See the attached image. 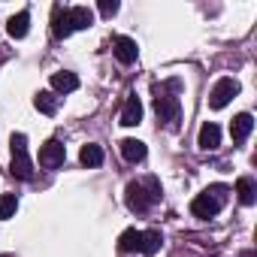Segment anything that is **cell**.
<instances>
[{
  "label": "cell",
  "mask_w": 257,
  "mask_h": 257,
  "mask_svg": "<svg viewBox=\"0 0 257 257\" xmlns=\"http://www.w3.org/2000/svg\"><path fill=\"white\" fill-rule=\"evenodd\" d=\"M161 245H164L161 233H158V230H146V233H143V242H140V251H143L146 257H152V254L161 251Z\"/></svg>",
  "instance_id": "cell-19"
},
{
  "label": "cell",
  "mask_w": 257,
  "mask_h": 257,
  "mask_svg": "<svg viewBox=\"0 0 257 257\" xmlns=\"http://www.w3.org/2000/svg\"><path fill=\"white\" fill-rule=\"evenodd\" d=\"M64 158H67V149H64V143H58V140H49V143L40 149V167H46V170L61 167Z\"/></svg>",
  "instance_id": "cell-5"
},
{
  "label": "cell",
  "mask_w": 257,
  "mask_h": 257,
  "mask_svg": "<svg viewBox=\"0 0 257 257\" xmlns=\"http://www.w3.org/2000/svg\"><path fill=\"white\" fill-rule=\"evenodd\" d=\"M52 88H55V91H61V94H70V91H76V88H79V76H76V73H70V70H61V73H55V76H52Z\"/></svg>",
  "instance_id": "cell-14"
},
{
  "label": "cell",
  "mask_w": 257,
  "mask_h": 257,
  "mask_svg": "<svg viewBox=\"0 0 257 257\" xmlns=\"http://www.w3.org/2000/svg\"><path fill=\"white\" fill-rule=\"evenodd\" d=\"M100 13L103 16H115L118 13V4H115V0H100Z\"/></svg>",
  "instance_id": "cell-22"
},
{
  "label": "cell",
  "mask_w": 257,
  "mask_h": 257,
  "mask_svg": "<svg viewBox=\"0 0 257 257\" xmlns=\"http://www.w3.org/2000/svg\"><path fill=\"white\" fill-rule=\"evenodd\" d=\"M34 103H37V109H40L43 115H55V112H58V97H55L52 91H40V94L34 97Z\"/></svg>",
  "instance_id": "cell-20"
},
{
  "label": "cell",
  "mask_w": 257,
  "mask_h": 257,
  "mask_svg": "<svg viewBox=\"0 0 257 257\" xmlns=\"http://www.w3.org/2000/svg\"><path fill=\"white\" fill-rule=\"evenodd\" d=\"M197 146H200L203 152H215V149L221 146V127H218L215 121H206V124L200 127V140H197Z\"/></svg>",
  "instance_id": "cell-7"
},
{
  "label": "cell",
  "mask_w": 257,
  "mask_h": 257,
  "mask_svg": "<svg viewBox=\"0 0 257 257\" xmlns=\"http://www.w3.org/2000/svg\"><path fill=\"white\" fill-rule=\"evenodd\" d=\"M191 212H194L197 218H215V215L221 212V200L212 197L209 191H203V194H197V197L191 200Z\"/></svg>",
  "instance_id": "cell-6"
},
{
  "label": "cell",
  "mask_w": 257,
  "mask_h": 257,
  "mask_svg": "<svg viewBox=\"0 0 257 257\" xmlns=\"http://www.w3.org/2000/svg\"><path fill=\"white\" fill-rule=\"evenodd\" d=\"M10 146H13V176L22 179V182L34 179V161L28 158V137L25 134H13Z\"/></svg>",
  "instance_id": "cell-2"
},
{
  "label": "cell",
  "mask_w": 257,
  "mask_h": 257,
  "mask_svg": "<svg viewBox=\"0 0 257 257\" xmlns=\"http://www.w3.org/2000/svg\"><path fill=\"white\" fill-rule=\"evenodd\" d=\"M0 257H10V254H0Z\"/></svg>",
  "instance_id": "cell-24"
},
{
  "label": "cell",
  "mask_w": 257,
  "mask_h": 257,
  "mask_svg": "<svg viewBox=\"0 0 257 257\" xmlns=\"http://www.w3.org/2000/svg\"><path fill=\"white\" fill-rule=\"evenodd\" d=\"M236 94H239V82L230 79V76H224V79L215 82V88H212V94H209V106H212V109H224Z\"/></svg>",
  "instance_id": "cell-4"
},
{
  "label": "cell",
  "mask_w": 257,
  "mask_h": 257,
  "mask_svg": "<svg viewBox=\"0 0 257 257\" xmlns=\"http://www.w3.org/2000/svg\"><path fill=\"white\" fill-rule=\"evenodd\" d=\"M137 55H140L137 40H131V37H118V40H115V58H118L121 64H134Z\"/></svg>",
  "instance_id": "cell-10"
},
{
  "label": "cell",
  "mask_w": 257,
  "mask_h": 257,
  "mask_svg": "<svg viewBox=\"0 0 257 257\" xmlns=\"http://www.w3.org/2000/svg\"><path fill=\"white\" fill-rule=\"evenodd\" d=\"M155 109H158V118L170 127V131H176V127H179V100H176V97H170V94H164V91L158 88Z\"/></svg>",
  "instance_id": "cell-3"
},
{
  "label": "cell",
  "mask_w": 257,
  "mask_h": 257,
  "mask_svg": "<svg viewBox=\"0 0 257 257\" xmlns=\"http://www.w3.org/2000/svg\"><path fill=\"white\" fill-rule=\"evenodd\" d=\"M236 194H239V203H242V206H254V200H257V188H254V179L242 176V179L236 182Z\"/></svg>",
  "instance_id": "cell-16"
},
{
  "label": "cell",
  "mask_w": 257,
  "mask_h": 257,
  "mask_svg": "<svg viewBox=\"0 0 257 257\" xmlns=\"http://www.w3.org/2000/svg\"><path fill=\"white\" fill-rule=\"evenodd\" d=\"M242 257H254V251H245V254H242Z\"/></svg>",
  "instance_id": "cell-23"
},
{
  "label": "cell",
  "mask_w": 257,
  "mask_h": 257,
  "mask_svg": "<svg viewBox=\"0 0 257 257\" xmlns=\"http://www.w3.org/2000/svg\"><path fill=\"white\" fill-rule=\"evenodd\" d=\"M52 31L58 40H67L73 34V25H70V10L64 7H55V16H52Z\"/></svg>",
  "instance_id": "cell-11"
},
{
  "label": "cell",
  "mask_w": 257,
  "mask_h": 257,
  "mask_svg": "<svg viewBox=\"0 0 257 257\" xmlns=\"http://www.w3.org/2000/svg\"><path fill=\"white\" fill-rule=\"evenodd\" d=\"M124 200H127V209H131V212L146 215V212L152 209V203L161 200V182H158L155 176L146 179V182H131V185H127Z\"/></svg>",
  "instance_id": "cell-1"
},
{
  "label": "cell",
  "mask_w": 257,
  "mask_h": 257,
  "mask_svg": "<svg viewBox=\"0 0 257 257\" xmlns=\"http://www.w3.org/2000/svg\"><path fill=\"white\" fill-rule=\"evenodd\" d=\"M140 242H143V230H137V227L124 230V233L118 236V248H121V251H140Z\"/></svg>",
  "instance_id": "cell-17"
},
{
  "label": "cell",
  "mask_w": 257,
  "mask_h": 257,
  "mask_svg": "<svg viewBox=\"0 0 257 257\" xmlns=\"http://www.w3.org/2000/svg\"><path fill=\"white\" fill-rule=\"evenodd\" d=\"M28 28H31V13L25 10V13H19V16H13V19H10L7 34H10L13 40H22V37H28Z\"/></svg>",
  "instance_id": "cell-13"
},
{
  "label": "cell",
  "mask_w": 257,
  "mask_h": 257,
  "mask_svg": "<svg viewBox=\"0 0 257 257\" xmlns=\"http://www.w3.org/2000/svg\"><path fill=\"white\" fill-rule=\"evenodd\" d=\"M251 131H254V118H251L248 112H239V115L230 121V137H233V143H245Z\"/></svg>",
  "instance_id": "cell-9"
},
{
  "label": "cell",
  "mask_w": 257,
  "mask_h": 257,
  "mask_svg": "<svg viewBox=\"0 0 257 257\" xmlns=\"http://www.w3.org/2000/svg\"><path fill=\"white\" fill-rule=\"evenodd\" d=\"M140 121H143V103H140L137 94H131L124 100V109H121V124L124 127H137Z\"/></svg>",
  "instance_id": "cell-8"
},
{
  "label": "cell",
  "mask_w": 257,
  "mask_h": 257,
  "mask_svg": "<svg viewBox=\"0 0 257 257\" xmlns=\"http://www.w3.org/2000/svg\"><path fill=\"white\" fill-rule=\"evenodd\" d=\"M16 209H19V197L16 194H0V221L13 218Z\"/></svg>",
  "instance_id": "cell-21"
},
{
  "label": "cell",
  "mask_w": 257,
  "mask_h": 257,
  "mask_svg": "<svg viewBox=\"0 0 257 257\" xmlns=\"http://www.w3.org/2000/svg\"><path fill=\"white\" fill-rule=\"evenodd\" d=\"M79 161H82V167H100L103 164V149L94 146V143H88V146H82Z\"/></svg>",
  "instance_id": "cell-18"
},
{
  "label": "cell",
  "mask_w": 257,
  "mask_h": 257,
  "mask_svg": "<svg viewBox=\"0 0 257 257\" xmlns=\"http://www.w3.org/2000/svg\"><path fill=\"white\" fill-rule=\"evenodd\" d=\"M70 25H73V31H88L94 25V13L88 7H73L70 10Z\"/></svg>",
  "instance_id": "cell-15"
},
{
  "label": "cell",
  "mask_w": 257,
  "mask_h": 257,
  "mask_svg": "<svg viewBox=\"0 0 257 257\" xmlns=\"http://www.w3.org/2000/svg\"><path fill=\"white\" fill-rule=\"evenodd\" d=\"M121 155H124V161L140 164V161H146V143H140V140H121Z\"/></svg>",
  "instance_id": "cell-12"
}]
</instances>
